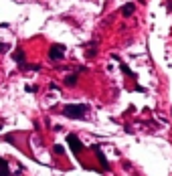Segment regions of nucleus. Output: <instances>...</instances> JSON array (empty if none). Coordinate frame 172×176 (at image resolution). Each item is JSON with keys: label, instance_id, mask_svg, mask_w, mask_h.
<instances>
[{"label": "nucleus", "instance_id": "1", "mask_svg": "<svg viewBox=\"0 0 172 176\" xmlns=\"http://www.w3.org/2000/svg\"><path fill=\"white\" fill-rule=\"evenodd\" d=\"M85 112H87V107H85L83 103H79V105H67L65 107V116H69V118H81Z\"/></svg>", "mask_w": 172, "mask_h": 176}, {"label": "nucleus", "instance_id": "2", "mask_svg": "<svg viewBox=\"0 0 172 176\" xmlns=\"http://www.w3.org/2000/svg\"><path fill=\"white\" fill-rule=\"evenodd\" d=\"M49 57H51V59H55V61H59V59L63 57V47H53Z\"/></svg>", "mask_w": 172, "mask_h": 176}, {"label": "nucleus", "instance_id": "3", "mask_svg": "<svg viewBox=\"0 0 172 176\" xmlns=\"http://www.w3.org/2000/svg\"><path fill=\"white\" fill-rule=\"evenodd\" d=\"M14 59H16L20 65H25V57H23V51H16V53H14Z\"/></svg>", "mask_w": 172, "mask_h": 176}, {"label": "nucleus", "instance_id": "4", "mask_svg": "<svg viewBox=\"0 0 172 176\" xmlns=\"http://www.w3.org/2000/svg\"><path fill=\"white\" fill-rule=\"evenodd\" d=\"M122 12H124L126 16H128V14H132V12H134V6H132V4H126V8H124Z\"/></svg>", "mask_w": 172, "mask_h": 176}, {"label": "nucleus", "instance_id": "5", "mask_svg": "<svg viewBox=\"0 0 172 176\" xmlns=\"http://www.w3.org/2000/svg\"><path fill=\"white\" fill-rule=\"evenodd\" d=\"M75 81H77V77H75V75H71V77H67V83H75Z\"/></svg>", "mask_w": 172, "mask_h": 176}, {"label": "nucleus", "instance_id": "6", "mask_svg": "<svg viewBox=\"0 0 172 176\" xmlns=\"http://www.w3.org/2000/svg\"><path fill=\"white\" fill-rule=\"evenodd\" d=\"M6 49H8L6 45H0V51H6Z\"/></svg>", "mask_w": 172, "mask_h": 176}]
</instances>
